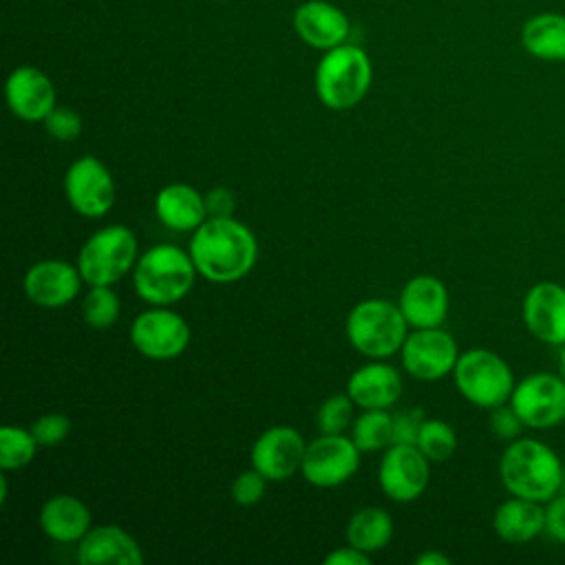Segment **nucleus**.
Wrapping results in <instances>:
<instances>
[{"label":"nucleus","mask_w":565,"mask_h":565,"mask_svg":"<svg viewBox=\"0 0 565 565\" xmlns=\"http://www.w3.org/2000/svg\"><path fill=\"white\" fill-rule=\"evenodd\" d=\"M188 252L203 278L236 282L256 265L258 243L254 232L234 216L205 218L194 230Z\"/></svg>","instance_id":"1"},{"label":"nucleus","mask_w":565,"mask_h":565,"mask_svg":"<svg viewBox=\"0 0 565 565\" xmlns=\"http://www.w3.org/2000/svg\"><path fill=\"white\" fill-rule=\"evenodd\" d=\"M503 488L523 499L547 503L563 486V463L556 450L532 437L512 439L499 459Z\"/></svg>","instance_id":"2"},{"label":"nucleus","mask_w":565,"mask_h":565,"mask_svg":"<svg viewBox=\"0 0 565 565\" xmlns=\"http://www.w3.org/2000/svg\"><path fill=\"white\" fill-rule=\"evenodd\" d=\"M196 265L190 252L161 243L148 247L132 267V287L141 300L154 307H170L194 287Z\"/></svg>","instance_id":"3"},{"label":"nucleus","mask_w":565,"mask_h":565,"mask_svg":"<svg viewBox=\"0 0 565 565\" xmlns=\"http://www.w3.org/2000/svg\"><path fill=\"white\" fill-rule=\"evenodd\" d=\"M371 82V57L353 42L324 51L313 75L316 95L329 110H349L358 106L366 97Z\"/></svg>","instance_id":"4"},{"label":"nucleus","mask_w":565,"mask_h":565,"mask_svg":"<svg viewBox=\"0 0 565 565\" xmlns=\"http://www.w3.org/2000/svg\"><path fill=\"white\" fill-rule=\"evenodd\" d=\"M406 327L408 322L397 305L371 298L358 302L349 311L344 331L358 353L371 360H384L402 349L408 335Z\"/></svg>","instance_id":"5"},{"label":"nucleus","mask_w":565,"mask_h":565,"mask_svg":"<svg viewBox=\"0 0 565 565\" xmlns=\"http://www.w3.org/2000/svg\"><path fill=\"white\" fill-rule=\"evenodd\" d=\"M452 380L463 399L488 411L510 402L516 384L510 364L499 353L481 347L459 353Z\"/></svg>","instance_id":"6"},{"label":"nucleus","mask_w":565,"mask_h":565,"mask_svg":"<svg viewBox=\"0 0 565 565\" xmlns=\"http://www.w3.org/2000/svg\"><path fill=\"white\" fill-rule=\"evenodd\" d=\"M139 258L137 236L126 225H106L90 234L77 254V267L88 285H113L132 271Z\"/></svg>","instance_id":"7"},{"label":"nucleus","mask_w":565,"mask_h":565,"mask_svg":"<svg viewBox=\"0 0 565 565\" xmlns=\"http://www.w3.org/2000/svg\"><path fill=\"white\" fill-rule=\"evenodd\" d=\"M510 404L527 428H554L565 422V380L556 373H530L514 384Z\"/></svg>","instance_id":"8"},{"label":"nucleus","mask_w":565,"mask_h":565,"mask_svg":"<svg viewBox=\"0 0 565 565\" xmlns=\"http://www.w3.org/2000/svg\"><path fill=\"white\" fill-rule=\"evenodd\" d=\"M130 342L148 360H174L190 344V324L177 311L152 305L132 320Z\"/></svg>","instance_id":"9"},{"label":"nucleus","mask_w":565,"mask_h":565,"mask_svg":"<svg viewBox=\"0 0 565 565\" xmlns=\"http://www.w3.org/2000/svg\"><path fill=\"white\" fill-rule=\"evenodd\" d=\"M360 468V448L351 437L320 435L307 444L300 472L316 488H335L349 481Z\"/></svg>","instance_id":"10"},{"label":"nucleus","mask_w":565,"mask_h":565,"mask_svg":"<svg viewBox=\"0 0 565 565\" xmlns=\"http://www.w3.org/2000/svg\"><path fill=\"white\" fill-rule=\"evenodd\" d=\"M68 205L86 218H102L115 203V181L110 170L93 154L75 159L64 174Z\"/></svg>","instance_id":"11"},{"label":"nucleus","mask_w":565,"mask_h":565,"mask_svg":"<svg viewBox=\"0 0 565 565\" xmlns=\"http://www.w3.org/2000/svg\"><path fill=\"white\" fill-rule=\"evenodd\" d=\"M399 353L404 371L424 382H435L450 375L459 360L455 338L441 327L415 329L406 335Z\"/></svg>","instance_id":"12"},{"label":"nucleus","mask_w":565,"mask_h":565,"mask_svg":"<svg viewBox=\"0 0 565 565\" xmlns=\"http://www.w3.org/2000/svg\"><path fill=\"white\" fill-rule=\"evenodd\" d=\"M430 479V461L415 444H391L380 461L377 481L382 492L397 501L408 503L424 494Z\"/></svg>","instance_id":"13"},{"label":"nucleus","mask_w":565,"mask_h":565,"mask_svg":"<svg viewBox=\"0 0 565 565\" xmlns=\"http://www.w3.org/2000/svg\"><path fill=\"white\" fill-rule=\"evenodd\" d=\"M305 450L307 444L300 430L294 426H271L252 446V468L267 481H285L300 470Z\"/></svg>","instance_id":"14"},{"label":"nucleus","mask_w":565,"mask_h":565,"mask_svg":"<svg viewBox=\"0 0 565 565\" xmlns=\"http://www.w3.org/2000/svg\"><path fill=\"white\" fill-rule=\"evenodd\" d=\"M82 282L84 278L79 274L77 263L71 265L68 260L46 258L38 260L26 269L22 289L33 305L44 309H60L75 300Z\"/></svg>","instance_id":"15"},{"label":"nucleus","mask_w":565,"mask_h":565,"mask_svg":"<svg viewBox=\"0 0 565 565\" xmlns=\"http://www.w3.org/2000/svg\"><path fill=\"white\" fill-rule=\"evenodd\" d=\"M527 331L552 347L565 344V287L554 280L534 282L521 305Z\"/></svg>","instance_id":"16"},{"label":"nucleus","mask_w":565,"mask_h":565,"mask_svg":"<svg viewBox=\"0 0 565 565\" xmlns=\"http://www.w3.org/2000/svg\"><path fill=\"white\" fill-rule=\"evenodd\" d=\"M291 26L296 35L311 49L329 51L349 42L351 20L329 0H307L294 9Z\"/></svg>","instance_id":"17"},{"label":"nucleus","mask_w":565,"mask_h":565,"mask_svg":"<svg viewBox=\"0 0 565 565\" xmlns=\"http://www.w3.org/2000/svg\"><path fill=\"white\" fill-rule=\"evenodd\" d=\"M4 97L9 110L22 121H44L57 106L53 79L31 64H22L9 73Z\"/></svg>","instance_id":"18"},{"label":"nucleus","mask_w":565,"mask_h":565,"mask_svg":"<svg viewBox=\"0 0 565 565\" xmlns=\"http://www.w3.org/2000/svg\"><path fill=\"white\" fill-rule=\"evenodd\" d=\"M397 307L402 309L408 327H415V329L441 327L450 307L448 289L437 276H430V274L413 276L402 287Z\"/></svg>","instance_id":"19"},{"label":"nucleus","mask_w":565,"mask_h":565,"mask_svg":"<svg viewBox=\"0 0 565 565\" xmlns=\"http://www.w3.org/2000/svg\"><path fill=\"white\" fill-rule=\"evenodd\" d=\"M79 565H139L143 563V552L132 534L121 525L106 523L90 527L77 543Z\"/></svg>","instance_id":"20"},{"label":"nucleus","mask_w":565,"mask_h":565,"mask_svg":"<svg viewBox=\"0 0 565 565\" xmlns=\"http://www.w3.org/2000/svg\"><path fill=\"white\" fill-rule=\"evenodd\" d=\"M347 393L360 408H388L402 397V375L395 366L375 360L353 371Z\"/></svg>","instance_id":"21"},{"label":"nucleus","mask_w":565,"mask_h":565,"mask_svg":"<svg viewBox=\"0 0 565 565\" xmlns=\"http://www.w3.org/2000/svg\"><path fill=\"white\" fill-rule=\"evenodd\" d=\"M154 214L174 232H194L205 218V196L188 183H170L154 196Z\"/></svg>","instance_id":"22"},{"label":"nucleus","mask_w":565,"mask_h":565,"mask_svg":"<svg viewBox=\"0 0 565 565\" xmlns=\"http://www.w3.org/2000/svg\"><path fill=\"white\" fill-rule=\"evenodd\" d=\"M40 527L55 543H79L93 527L90 510L73 494H55L40 510Z\"/></svg>","instance_id":"23"},{"label":"nucleus","mask_w":565,"mask_h":565,"mask_svg":"<svg viewBox=\"0 0 565 565\" xmlns=\"http://www.w3.org/2000/svg\"><path fill=\"white\" fill-rule=\"evenodd\" d=\"M494 534L512 545L527 543L536 539L545 527V508L539 501L510 497L497 505L492 516Z\"/></svg>","instance_id":"24"},{"label":"nucleus","mask_w":565,"mask_h":565,"mask_svg":"<svg viewBox=\"0 0 565 565\" xmlns=\"http://www.w3.org/2000/svg\"><path fill=\"white\" fill-rule=\"evenodd\" d=\"M521 46L541 62H565V13L541 11L521 26Z\"/></svg>","instance_id":"25"},{"label":"nucleus","mask_w":565,"mask_h":565,"mask_svg":"<svg viewBox=\"0 0 565 565\" xmlns=\"http://www.w3.org/2000/svg\"><path fill=\"white\" fill-rule=\"evenodd\" d=\"M393 536V519L380 505L360 508L347 523V543L373 554L388 545Z\"/></svg>","instance_id":"26"},{"label":"nucleus","mask_w":565,"mask_h":565,"mask_svg":"<svg viewBox=\"0 0 565 565\" xmlns=\"http://www.w3.org/2000/svg\"><path fill=\"white\" fill-rule=\"evenodd\" d=\"M351 439L360 452L386 450L393 444V415L386 408H362L353 422Z\"/></svg>","instance_id":"27"},{"label":"nucleus","mask_w":565,"mask_h":565,"mask_svg":"<svg viewBox=\"0 0 565 565\" xmlns=\"http://www.w3.org/2000/svg\"><path fill=\"white\" fill-rule=\"evenodd\" d=\"M121 302L110 285H90L82 300V318L93 329H108L119 320Z\"/></svg>","instance_id":"28"},{"label":"nucleus","mask_w":565,"mask_h":565,"mask_svg":"<svg viewBox=\"0 0 565 565\" xmlns=\"http://www.w3.org/2000/svg\"><path fill=\"white\" fill-rule=\"evenodd\" d=\"M38 441L31 428L18 426H2L0 428V468L2 470H20L29 466L35 457Z\"/></svg>","instance_id":"29"},{"label":"nucleus","mask_w":565,"mask_h":565,"mask_svg":"<svg viewBox=\"0 0 565 565\" xmlns=\"http://www.w3.org/2000/svg\"><path fill=\"white\" fill-rule=\"evenodd\" d=\"M415 446L428 457V461H446L457 450V435L448 422L430 417L424 419Z\"/></svg>","instance_id":"30"},{"label":"nucleus","mask_w":565,"mask_h":565,"mask_svg":"<svg viewBox=\"0 0 565 565\" xmlns=\"http://www.w3.org/2000/svg\"><path fill=\"white\" fill-rule=\"evenodd\" d=\"M353 406H355V402L351 399L349 393H335V395L327 397L316 415L320 433H324V435L342 433L353 419Z\"/></svg>","instance_id":"31"},{"label":"nucleus","mask_w":565,"mask_h":565,"mask_svg":"<svg viewBox=\"0 0 565 565\" xmlns=\"http://www.w3.org/2000/svg\"><path fill=\"white\" fill-rule=\"evenodd\" d=\"M31 433H33L38 446L53 448V446H60L68 437L71 419L64 413H46V415H40L31 424Z\"/></svg>","instance_id":"32"},{"label":"nucleus","mask_w":565,"mask_h":565,"mask_svg":"<svg viewBox=\"0 0 565 565\" xmlns=\"http://www.w3.org/2000/svg\"><path fill=\"white\" fill-rule=\"evenodd\" d=\"M42 124H44V130L49 132V137H53L57 141H73L82 135V128H84L79 113H75L73 108H66V106H55Z\"/></svg>","instance_id":"33"},{"label":"nucleus","mask_w":565,"mask_h":565,"mask_svg":"<svg viewBox=\"0 0 565 565\" xmlns=\"http://www.w3.org/2000/svg\"><path fill=\"white\" fill-rule=\"evenodd\" d=\"M265 488H267V479L256 470H243L241 475H236V479L232 481V499L238 505H254L265 497Z\"/></svg>","instance_id":"34"},{"label":"nucleus","mask_w":565,"mask_h":565,"mask_svg":"<svg viewBox=\"0 0 565 565\" xmlns=\"http://www.w3.org/2000/svg\"><path fill=\"white\" fill-rule=\"evenodd\" d=\"M525 424L521 422V417L516 415V411L512 408V404H499L494 408H490V428L499 439L512 441L521 435V428Z\"/></svg>","instance_id":"35"},{"label":"nucleus","mask_w":565,"mask_h":565,"mask_svg":"<svg viewBox=\"0 0 565 565\" xmlns=\"http://www.w3.org/2000/svg\"><path fill=\"white\" fill-rule=\"evenodd\" d=\"M424 419L426 417L422 408H411L393 415V444H417Z\"/></svg>","instance_id":"36"},{"label":"nucleus","mask_w":565,"mask_h":565,"mask_svg":"<svg viewBox=\"0 0 565 565\" xmlns=\"http://www.w3.org/2000/svg\"><path fill=\"white\" fill-rule=\"evenodd\" d=\"M543 532L556 541L565 543V494L563 497H552L545 505V527Z\"/></svg>","instance_id":"37"},{"label":"nucleus","mask_w":565,"mask_h":565,"mask_svg":"<svg viewBox=\"0 0 565 565\" xmlns=\"http://www.w3.org/2000/svg\"><path fill=\"white\" fill-rule=\"evenodd\" d=\"M205 210H207V218H225L232 216L236 201H234V192L230 188H212L205 194Z\"/></svg>","instance_id":"38"},{"label":"nucleus","mask_w":565,"mask_h":565,"mask_svg":"<svg viewBox=\"0 0 565 565\" xmlns=\"http://www.w3.org/2000/svg\"><path fill=\"white\" fill-rule=\"evenodd\" d=\"M371 563V554L353 547V545H344L338 550H331L324 556V565H369Z\"/></svg>","instance_id":"39"},{"label":"nucleus","mask_w":565,"mask_h":565,"mask_svg":"<svg viewBox=\"0 0 565 565\" xmlns=\"http://www.w3.org/2000/svg\"><path fill=\"white\" fill-rule=\"evenodd\" d=\"M417 565H450V558L437 550H426L415 558Z\"/></svg>","instance_id":"40"},{"label":"nucleus","mask_w":565,"mask_h":565,"mask_svg":"<svg viewBox=\"0 0 565 565\" xmlns=\"http://www.w3.org/2000/svg\"><path fill=\"white\" fill-rule=\"evenodd\" d=\"M558 375L565 380V344H561V351H558Z\"/></svg>","instance_id":"41"},{"label":"nucleus","mask_w":565,"mask_h":565,"mask_svg":"<svg viewBox=\"0 0 565 565\" xmlns=\"http://www.w3.org/2000/svg\"><path fill=\"white\" fill-rule=\"evenodd\" d=\"M7 492H9L7 477H0V503H4V501H7Z\"/></svg>","instance_id":"42"}]
</instances>
